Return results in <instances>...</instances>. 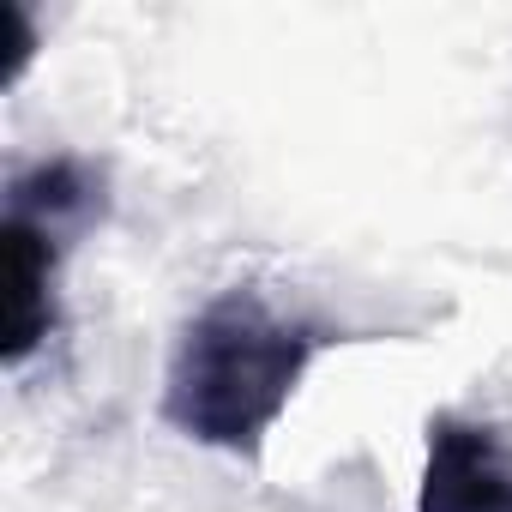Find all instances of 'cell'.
<instances>
[{
	"label": "cell",
	"instance_id": "3957f363",
	"mask_svg": "<svg viewBox=\"0 0 512 512\" xmlns=\"http://www.w3.org/2000/svg\"><path fill=\"white\" fill-rule=\"evenodd\" d=\"M0 272H7V362L19 368L55 326V229L7 217Z\"/></svg>",
	"mask_w": 512,
	"mask_h": 512
},
{
	"label": "cell",
	"instance_id": "277c9868",
	"mask_svg": "<svg viewBox=\"0 0 512 512\" xmlns=\"http://www.w3.org/2000/svg\"><path fill=\"white\" fill-rule=\"evenodd\" d=\"M97 211V181L85 163L73 157H55V163H37L31 175L13 181V217H31L43 229H61V223H85Z\"/></svg>",
	"mask_w": 512,
	"mask_h": 512
},
{
	"label": "cell",
	"instance_id": "6da1fadb",
	"mask_svg": "<svg viewBox=\"0 0 512 512\" xmlns=\"http://www.w3.org/2000/svg\"><path fill=\"white\" fill-rule=\"evenodd\" d=\"M320 344L326 338L314 320H290L260 290L235 284L187 320L169 362L163 416L199 446L253 458L290 410Z\"/></svg>",
	"mask_w": 512,
	"mask_h": 512
},
{
	"label": "cell",
	"instance_id": "7a4b0ae2",
	"mask_svg": "<svg viewBox=\"0 0 512 512\" xmlns=\"http://www.w3.org/2000/svg\"><path fill=\"white\" fill-rule=\"evenodd\" d=\"M416 512H512V446L488 422L434 416Z\"/></svg>",
	"mask_w": 512,
	"mask_h": 512
}]
</instances>
